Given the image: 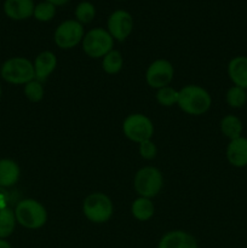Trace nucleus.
<instances>
[{
	"label": "nucleus",
	"mask_w": 247,
	"mask_h": 248,
	"mask_svg": "<svg viewBox=\"0 0 247 248\" xmlns=\"http://www.w3.org/2000/svg\"><path fill=\"white\" fill-rule=\"evenodd\" d=\"M0 77L12 85H26L35 79L33 63L24 57H12L2 63Z\"/></svg>",
	"instance_id": "nucleus-3"
},
{
	"label": "nucleus",
	"mask_w": 247,
	"mask_h": 248,
	"mask_svg": "<svg viewBox=\"0 0 247 248\" xmlns=\"http://www.w3.org/2000/svg\"><path fill=\"white\" fill-rule=\"evenodd\" d=\"M85 217L92 223L102 224L108 222L114 213V206L110 198L103 193H91L85 198L82 203Z\"/></svg>",
	"instance_id": "nucleus-4"
},
{
	"label": "nucleus",
	"mask_w": 247,
	"mask_h": 248,
	"mask_svg": "<svg viewBox=\"0 0 247 248\" xmlns=\"http://www.w3.org/2000/svg\"><path fill=\"white\" fill-rule=\"evenodd\" d=\"M131 212H132V216L136 219L140 220V222H145V220H149L154 216V203L150 201V199L139 196L132 202Z\"/></svg>",
	"instance_id": "nucleus-18"
},
{
	"label": "nucleus",
	"mask_w": 247,
	"mask_h": 248,
	"mask_svg": "<svg viewBox=\"0 0 247 248\" xmlns=\"http://www.w3.org/2000/svg\"><path fill=\"white\" fill-rule=\"evenodd\" d=\"M133 31V18L125 10H116L108 18V31L114 40L124 41Z\"/></svg>",
	"instance_id": "nucleus-10"
},
{
	"label": "nucleus",
	"mask_w": 247,
	"mask_h": 248,
	"mask_svg": "<svg viewBox=\"0 0 247 248\" xmlns=\"http://www.w3.org/2000/svg\"><path fill=\"white\" fill-rule=\"evenodd\" d=\"M14 211L17 223L26 229H40L47 222V211L45 206L34 199L19 201Z\"/></svg>",
	"instance_id": "nucleus-2"
},
{
	"label": "nucleus",
	"mask_w": 247,
	"mask_h": 248,
	"mask_svg": "<svg viewBox=\"0 0 247 248\" xmlns=\"http://www.w3.org/2000/svg\"><path fill=\"white\" fill-rule=\"evenodd\" d=\"M179 91L171 86H165L156 92V101L162 107H172L178 104Z\"/></svg>",
	"instance_id": "nucleus-23"
},
{
	"label": "nucleus",
	"mask_w": 247,
	"mask_h": 248,
	"mask_svg": "<svg viewBox=\"0 0 247 248\" xmlns=\"http://www.w3.org/2000/svg\"><path fill=\"white\" fill-rule=\"evenodd\" d=\"M0 248H12L11 245L6 241V240L0 239Z\"/></svg>",
	"instance_id": "nucleus-29"
},
{
	"label": "nucleus",
	"mask_w": 247,
	"mask_h": 248,
	"mask_svg": "<svg viewBox=\"0 0 247 248\" xmlns=\"http://www.w3.org/2000/svg\"><path fill=\"white\" fill-rule=\"evenodd\" d=\"M33 65L34 72H35V80L44 82L55 72L57 67V58L55 53L51 51H43L36 56Z\"/></svg>",
	"instance_id": "nucleus-14"
},
{
	"label": "nucleus",
	"mask_w": 247,
	"mask_h": 248,
	"mask_svg": "<svg viewBox=\"0 0 247 248\" xmlns=\"http://www.w3.org/2000/svg\"><path fill=\"white\" fill-rule=\"evenodd\" d=\"M225 101L228 106L234 109H240L247 104V90L239 86H232L225 93Z\"/></svg>",
	"instance_id": "nucleus-21"
},
{
	"label": "nucleus",
	"mask_w": 247,
	"mask_h": 248,
	"mask_svg": "<svg viewBox=\"0 0 247 248\" xmlns=\"http://www.w3.org/2000/svg\"><path fill=\"white\" fill-rule=\"evenodd\" d=\"M96 16V7L90 1H81L75 7V18L81 24H87L93 21Z\"/></svg>",
	"instance_id": "nucleus-22"
},
{
	"label": "nucleus",
	"mask_w": 247,
	"mask_h": 248,
	"mask_svg": "<svg viewBox=\"0 0 247 248\" xmlns=\"http://www.w3.org/2000/svg\"><path fill=\"white\" fill-rule=\"evenodd\" d=\"M47 2H50V4H52L53 6H63V5L67 4L69 0H46Z\"/></svg>",
	"instance_id": "nucleus-28"
},
{
	"label": "nucleus",
	"mask_w": 247,
	"mask_h": 248,
	"mask_svg": "<svg viewBox=\"0 0 247 248\" xmlns=\"http://www.w3.org/2000/svg\"><path fill=\"white\" fill-rule=\"evenodd\" d=\"M84 36V26L77 19H67L56 28L53 39L58 47L62 50H69L81 43Z\"/></svg>",
	"instance_id": "nucleus-8"
},
{
	"label": "nucleus",
	"mask_w": 247,
	"mask_h": 248,
	"mask_svg": "<svg viewBox=\"0 0 247 248\" xmlns=\"http://www.w3.org/2000/svg\"><path fill=\"white\" fill-rule=\"evenodd\" d=\"M227 72L235 86L247 90V56L232 57L228 63Z\"/></svg>",
	"instance_id": "nucleus-15"
},
{
	"label": "nucleus",
	"mask_w": 247,
	"mask_h": 248,
	"mask_svg": "<svg viewBox=\"0 0 247 248\" xmlns=\"http://www.w3.org/2000/svg\"><path fill=\"white\" fill-rule=\"evenodd\" d=\"M2 7L9 18L14 21H23L33 16L35 5L33 0H5Z\"/></svg>",
	"instance_id": "nucleus-12"
},
{
	"label": "nucleus",
	"mask_w": 247,
	"mask_h": 248,
	"mask_svg": "<svg viewBox=\"0 0 247 248\" xmlns=\"http://www.w3.org/2000/svg\"><path fill=\"white\" fill-rule=\"evenodd\" d=\"M157 248H198V242L189 232L173 230L161 237Z\"/></svg>",
	"instance_id": "nucleus-13"
},
{
	"label": "nucleus",
	"mask_w": 247,
	"mask_h": 248,
	"mask_svg": "<svg viewBox=\"0 0 247 248\" xmlns=\"http://www.w3.org/2000/svg\"><path fill=\"white\" fill-rule=\"evenodd\" d=\"M123 132L126 138L139 144L144 140H152L154 135V125L147 115L139 113L131 114L124 120Z\"/></svg>",
	"instance_id": "nucleus-7"
},
{
	"label": "nucleus",
	"mask_w": 247,
	"mask_h": 248,
	"mask_svg": "<svg viewBox=\"0 0 247 248\" xmlns=\"http://www.w3.org/2000/svg\"><path fill=\"white\" fill-rule=\"evenodd\" d=\"M173 65L166 60H156L148 67L145 73L147 84L153 89H162L169 86L173 79Z\"/></svg>",
	"instance_id": "nucleus-9"
},
{
	"label": "nucleus",
	"mask_w": 247,
	"mask_h": 248,
	"mask_svg": "<svg viewBox=\"0 0 247 248\" xmlns=\"http://www.w3.org/2000/svg\"><path fill=\"white\" fill-rule=\"evenodd\" d=\"M164 186V178L159 169L153 166L143 167L138 170L133 179V186L136 193L142 198L152 199L161 191Z\"/></svg>",
	"instance_id": "nucleus-5"
},
{
	"label": "nucleus",
	"mask_w": 247,
	"mask_h": 248,
	"mask_svg": "<svg viewBox=\"0 0 247 248\" xmlns=\"http://www.w3.org/2000/svg\"><path fill=\"white\" fill-rule=\"evenodd\" d=\"M225 156L228 162L236 169H244L247 166V138L241 136L239 138L229 140L225 149Z\"/></svg>",
	"instance_id": "nucleus-11"
},
{
	"label": "nucleus",
	"mask_w": 247,
	"mask_h": 248,
	"mask_svg": "<svg viewBox=\"0 0 247 248\" xmlns=\"http://www.w3.org/2000/svg\"><path fill=\"white\" fill-rule=\"evenodd\" d=\"M139 154L143 159L153 160L157 154V148L152 140L139 143Z\"/></svg>",
	"instance_id": "nucleus-26"
},
{
	"label": "nucleus",
	"mask_w": 247,
	"mask_h": 248,
	"mask_svg": "<svg viewBox=\"0 0 247 248\" xmlns=\"http://www.w3.org/2000/svg\"><path fill=\"white\" fill-rule=\"evenodd\" d=\"M124 65V57L120 51L111 50L107 53L102 61V68L107 74H116Z\"/></svg>",
	"instance_id": "nucleus-20"
},
{
	"label": "nucleus",
	"mask_w": 247,
	"mask_h": 248,
	"mask_svg": "<svg viewBox=\"0 0 247 248\" xmlns=\"http://www.w3.org/2000/svg\"><path fill=\"white\" fill-rule=\"evenodd\" d=\"M220 132L227 137L228 140H232L235 138H239L242 136V131H244V124H242L241 119L237 118L236 115L232 114H228L224 118L220 120L219 124Z\"/></svg>",
	"instance_id": "nucleus-17"
},
{
	"label": "nucleus",
	"mask_w": 247,
	"mask_h": 248,
	"mask_svg": "<svg viewBox=\"0 0 247 248\" xmlns=\"http://www.w3.org/2000/svg\"><path fill=\"white\" fill-rule=\"evenodd\" d=\"M16 216L15 211L10 207L0 208V239L6 240L11 236L16 228Z\"/></svg>",
	"instance_id": "nucleus-19"
},
{
	"label": "nucleus",
	"mask_w": 247,
	"mask_h": 248,
	"mask_svg": "<svg viewBox=\"0 0 247 248\" xmlns=\"http://www.w3.org/2000/svg\"><path fill=\"white\" fill-rule=\"evenodd\" d=\"M24 96L29 99L31 102H40L44 98V94H45V90H44L43 82L38 81V80H31L28 84L24 85Z\"/></svg>",
	"instance_id": "nucleus-24"
},
{
	"label": "nucleus",
	"mask_w": 247,
	"mask_h": 248,
	"mask_svg": "<svg viewBox=\"0 0 247 248\" xmlns=\"http://www.w3.org/2000/svg\"><path fill=\"white\" fill-rule=\"evenodd\" d=\"M82 50L91 58H103L113 50L114 39L108 31L93 28L85 34L82 39Z\"/></svg>",
	"instance_id": "nucleus-6"
},
{
	"label": "nucleus",
	"mask_w": 247,
	"mask_h": 248,
	"mask_svg": "<svg viewBox=\"0 0 247 248\" xmlns=\"http://www.w3.org/2000/svg\"><path fill=\"white\" fill-rule=\"evenodd\" d=\"M56 15V6L47 1L39 2L35 7H34V18L38 19L40 22H48L55 17Z\"/></svg>",
	"instance_id": "nucleus-25"
},
{
	"label": "nucleus",
	"mask_w": 247,
	"mask_h": 248,
	"mask_svg": "<svg viewBox=\"0 0 247 248\" xmlns=\"http://www.w3.org/2000/svg\"><path fill=\"white\" fill-rule=\"evenodd\" d=\"M177 106L189 115L199 116L207 113L212 106V98L207 90L198 85H186L179 90Z\"/></svg>",
	"instance_id": "nucleus-1"
},
{
	"label": "nucleus",
	"mask_w": 247,
	"mask_h": 248,
	"mask_svg": "<svg viewBox=\"0 0 247 248\" xmlns=\"http://www.w3.org/2000/svg\"><path fill=\"white\" fill-rule=\"evenodd\" d=\"M1 94H2V90H1V86H0V97H1Z\"/></svg>",
	"instance_id": "nucleus-30"
},
{
	"label": "nucleus",
	"mask_w": 247,
	"mask_h": 248,
	"mask_svg": "<svg viewBox=\"0 0 247 248\" xmlns=\"http://www.w3.org/2000/svg\"><path fill=\"white\" fill-rule=\"evenodd\" d=\"M6 201H7L6 191L4 190V188H0V208L7 207Z\"/></svg>",
	"instance_id": "nucleus-27"
},
{
	"label": "nucleus",
	"mask_w": 247,
	"mask_h": 248,
	"mask_svg": "<svg viewBox=\"0 0 247 248\" xmlns=\"http://www.w3.org/2000/svg\"><path fill=\"white\" fill-rule=\"evenodd\" d=\"M21 170L11 159H0V188H10L18 182Z\"/></svg>",
	"instance_id": "nucleus-16"
}]
</instances>
